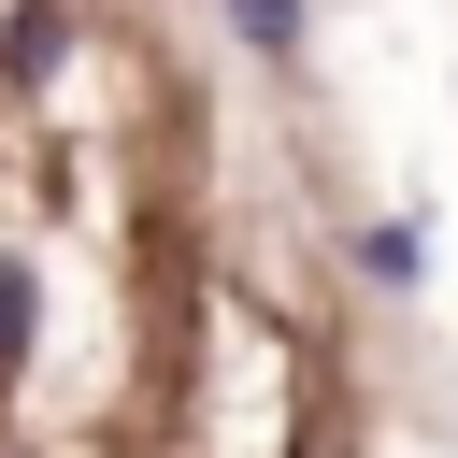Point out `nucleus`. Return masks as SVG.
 Returning a JSON list of instances; mask_svg holds the SVG:
<instances>
[{
    "mask_svg": "<svg viewBox=\"0 0 458 458\" xmlns=\"http://www.w3.org/2000/svg\"><path fill=\"white\" fill-rule=\"evenodd\" d=\"M229 14H243V43H272V57L301 43V0H229Z\"/></svg>",
    "mask_w": 458,
    "mask_h": 458,
    "instance_id": "f257e3e1",
    "label": "nucleus"
},
{
    "mask_svg": "<svg viewBox=\"0 0 458 458\" xmlns=\"http://www.w3.org/2000/svg\"><path fill=\"white\" fill-rule=\"evenodd\" d=\"M14 344H29V272L0 258V358H14Z\"/></svg>",
    "mask_w": 458,
    "mask_h": 458,
    "instance_id": "f03ea898",
    "label": "nucleus"
}]
</instances>
